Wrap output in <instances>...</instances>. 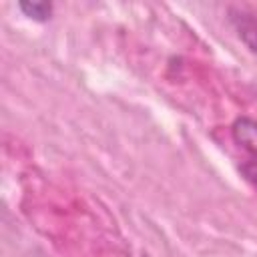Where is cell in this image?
Listing matches in <instances>:
<instances>
[{"label": "cell", "mask_w": 257, "mask_h": 257, "mask_svg": "<svg viewBox=\"0 0 257 257\" xmlns=\"http://www.w3.org/2000/svg\"><path fill=\"white\" fill-rule=\"evenodd\" d=\"M239 171H241V175L245 177L247 183H251L253 187H257V159L243 163V165L239 167Z\"/></svg>", "instance_id": "obj_4"}, {"label": "cell", "mask_w": 257, "mask_h": 257, "mask_svg": "<svg viewBox=\"0 0 257 257\" xmlns=\"http://www.w3.org/2000/svg\"><path fill=\"white\" fill-rule=\"evenodd\" d=\"M233 141L251 155H257V118L239 116L231 126Z\"/></svg>", "instance_id": "obj_2"}, {"label": "cell", "mask_w": 257, "mask_h": 257, "mask_svg": "<svg viewBox=\"0 0 257 257\" xmlns=\"http://www.w3.org/2000/svg\"><path fill=\"white\" fill-rule=\"evenodd\" d=\"M18 10L26 16V18H30V20H34V22H48L50 18H52V4L50 2H30V0H22V2H18Z\"/></svg>", "instance_id": "obj_3"}, {"label": "cell", "mask_w": 257, "mask_h": 257, "mask_svg": "<svg viewBox=\"0 0 257 257\" xmlns=\"http://www.w3.org/2000/svg\"><path fill=\"white\" fill-rule=\"evenodd\" d=\"M229 20L233 28L237 30V36L241 38V42L257 56V20L251 14L235 10V8L229 10Z\"/></svg>", "instance_id": "obj_1"}]
</instances>
